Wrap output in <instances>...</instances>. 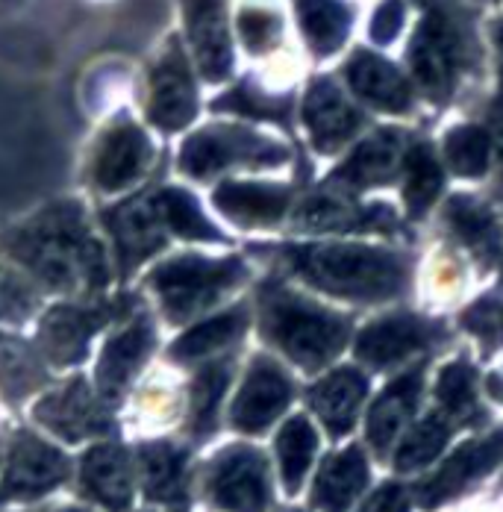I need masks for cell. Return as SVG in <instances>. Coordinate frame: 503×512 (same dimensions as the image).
<instances>
[{
    "instance_id": "1",
    "label": "cell",
    "mask_w": 503,
    "mask_h": 512,
    "mask_svg": "<svg viewBox=\"0 0 503 512\" xmlns=\"http://www.w3.org/2000/svg\"><path fill=\"white\" fill-rule=\"evenodd\" d=\"M0 248L33 283L62 295H98L109 283L106 251L89 227L86 206L74 198L39 209L0 233Z\"/></svg>"
},
{
    "instance_id": "2",
    "label": "cell",
    "mask_w": 503,
    "mask_h": 512,
    "mask_svg": "<svg viewBox=\"0 0 503 512\" xmlns=\"http://www.w3.org/2000/svg\"><path fill=\"white\" fill-rule=\"evenodd\" d=\"M292 256L301 274L339 295L386 298L401 289V262L374 248H356V245L306 248Z\"/></svg>"
},
{
    "instance_id": "3",
    "label": "cell",
    "mask_w": 503,
    "mask_h": 512,
    "mask_svg": "<svg viewBox=\"0 0 503 512\" xmlns=\"http://www.w3.org/2000/svg\"><path fill=\"white\" fill-rule=\"evenodd\" d=\"M245 268L239 259H206V256H174L153 268L148 277L159 304L171 321H186L195 312L215 304L227 289L242 280Z\"/></svg>"
},
{
    "instance_id": "4",
    "label": "cell",
    "mask_w": 503,
    "mask_h": 512,
    "mask_svg": "<svg viewBox=\"0 0 503 512\" xmlns=\"http://www.w3.org/2000/svg\"><path fill=\"white\" fill-rule=\"evenodd\" d=\"M265 333L306 368H315L333 357L345 342V324L309 307L295 295H271L265 301Z\"/></svg>"
},
{
    "instance_id": "5",
    "label": "cell",
    "mask_w": 503,
    "mask_h": 512,
    "mask_svg": "<svg viewBox=\"0 0 503 512\" xmlns=\"http://www.w3.org/2000/svg\"><path fill=\"white\" fill-rule=\"evenodd\" d=\"M139 301L130 295H118L109 304L80 307V304H56L45 312L39 324V354L56 368H68L83 362L89 354V342L98 336L103 324L118 321L124 315H136Z\"/></svg>"
},
{
    "instance_id": "6",
    "label": "cell",
    "mask_w": 503,
    "mask_h": 512,
    "mask_svg": "<svg viewBox=\"0 0 503 512\" xmlns=\"http://www.w3.org/2000/svg\"><path fill=\"white\" fill-rule=\"evenodd\" d=\"M286 159V148L248 133L242 127H206L201 133H195L183 151H180V171L189 177L206 180L221 168L230 165H268V162H283Z\"/></svg>"
},
{
    "instance_id": "7",
    "label": "cell",
    "mask_w": 503,
    "mask_h": 512,
    "mask_svg": "<svg viewBox=\"0 0 503 512\" xmlns=\"http://www.w3.org/2000/svg\"><path fill=\"white\" fill-rule=\"evenodd\" d=\"M153 162V145L145 130L130 118L118 115L101 136L92 156V183L98 192H124L136 186Z\"/></svg>"
},
{
    "instance_id": "8",
    "label": "cell",
    "mask_w": 503,
    "mask_h": 512,
    "mask_svg": "<svg viewBox=\"0 0 503 512\" xmlns=\"http://www.w3.org/2000/svg\"><path fill=\"white\" fill-rule=\"evenodd\" d=\"M103 227L115 242V262L121 277L139 268L165 245V221L156 204V195H139L124 204L103 209Z\"/></svg>"
},
{
    "instance_id": "9",
    "label": "cell",
    "mask_w": 503,
    "mask_h": 512,
    "mask_svg": "<svg viewBox=\"0 0 503 512\" xmlns=\"http://www.w3.org/2000/svg\"><path fill=\"white\" fill-rule=\"evenodd\" d=\"M148 92V118L165 133L183 130L198 112V92L186 62V53L177 39H168L165 51L151 68Z\"/></svg>"
},
{
    "instance_id": "10",
    "label": "cell",
    "mask_w": 503,
    "mask_h": 512,
    "mask_svg": "<svg viewBox=\"0 0 503 512\" xmlns=\"http://www.w3.org/2000/svg\"><path fill=\"white\" fill-rule=\"evenodd\" d=\"M33 415L39 424H45L59 439H68V442L103 436L112 430L106 401L98 392H92V386L83 377H74L71 383H65L56 392L45 395L36 404Z\"/></svg>"
},
{
    "instance_id": "11",
    "label": "cell",
    "mask_w": 503,
    "mask_h": 512,
    "mask_svg": "<svg viewBox=\"0 0 503 512\" xmlns=\"http://www.w3.org/2000/svg\"><path fill=\"white\" fill-rule=\"evenodd\" d=\"M68 477V460L62 451L33 433H18L9 451V465L0 483L3 501H30L56 489Z\"/></svg>"
},
{
    "instance_id": "12",
    "label": "cell",
    "mask_w": 503,
    "mask_h": 512,
    "mask_svg": "<svg viewBox=\"0 0 503 512\" xmlns=\"http://www.w3.org/2000/svg\"><path fill=\"white\" fill-rule=\"evenodd\" d=\"M209 498L227 512H265L268 507V468L251 448H230L212 462Z\"/></svg>"
},
{
    "instance_id": "13",
    "label": "cell",
    "mask_w": 503,
    "mask_h": 512,
    "mask_svg": "<svg viewBox=\"0 0 503 512\" xmlns=\"http://www.w3.org/2000/svg\"><path fill=\"white\" fill-rule=\"evenodd\" d=\"M409 65L430 98H448L459 68V39L442 15H427L409 45Z\"/></svg>"
},
{
    "instance_id": "14",
    "label": "cell",
    "mask_w": 503,
    "mask_h": 512,
    "mask_svg": "<svg viewBox=\"0 0 503 512\" xmlns=\"http://www.w3.org/2000/svg\"><path fill=\"white\" fill-rule=\"evenodd\" d=\"M153 342H156L153 321L145 312H136L133 321L106 342L98 371H95L98 395L106 404H115L127 392V386L133 383L139 368L151 357Z\"/></svg>"
},
{
    "instance_id": "15",
    "label": "cell",
    "mask_w": 503,
    "mask_h": 512,
    "mask_svg": "<svg viewBox=\"0 0 503 512\" xmlns=\"http://www.w3.org/2000/svg\"><path fill=\"white\" fill-rule=\"evenodd\" d=\"M183 15L201 74L212 83L224 80L233 68L224 0H183Z\"/></svg>"
},
{
    "instance_id": "16",
    "label": "cell",
    "mask_w": 503,
    "mask_h": 512,
    "mask_svg": "<svg viewBox=\"0 0 503 512\" xmlns=\"http://www.w3.org/2000/svg\"><path fill=\"white\" fill-rule=\"evenodd\" d=\"M289 395H292V386L283 377V371L271 365L268 359H256L233 404V424L239 430L259 433L283 412V407L289 404Z\"/></svg>"
},
{
    "instance_id": "17",
    "label": "cell",
    "mask_w": 503,
    "mask_h": 512,
    "mask_svg": "<svg viewBox=\"0 0 503 512\" xmlns=\"http://www.w3.org/2000/svg\"><path fill=\"white\" fill-rule=\"evenodd\" d=\"M83 492L95 498L106 510L121 512L127 510L133 498V471H130V457L118 445H98L83 457Z\"/></svg>"
},
{
    "instance_id": "18",
    "label": "cell",
    "mask_w": 503,
    "mask_h": 512,
    "mask_svg": "<svg viewBox=\"0 0 503 512\" xmlns=\"http://www.w3.org/2000/svg\"><path fill=\"white\" fill-rule=\"evenodd\" d=\"M503 457V430L486 436V439H477V442H468L462 445L451 460L442 465V471L424 486V504L427 507H436L439 501L456 495L459 489H465L471 480H477L480 474L492 471Z\"/></svg>"
},
{
    "instance_id": "19",
    "label": "cell",
    "mask_w": 503,
    "mask_h": 512,
    "mask_svg": "<svg viewBox=\"0 0 503 512\" xmlns=\"http://www.w3.org/2000/svg\"><path fill=\"white\" fill-rule=\"evenodd\" d=\"M303 118H306V127L312 133V142L321 151L339 148L359 127V115L353 112L351 103L342 98V92L330 80H318L309 86Z\"/></svg>"
},
{
    "instance_id": "20",
    "label": "cell",
    "mask_w": 503,
    "mask_h": 512,
    "mask_svg": "<svg viewBox=\"0 0 503 512\" xmlns=\"http://www.w3.org/2000/svg\"><path fill=\"white\" fill-rule=\"evenodd\" d=\"M348 80H351L353 92L362 95L365 101L377 103L389 112H403L409 109V86L401 74L380 59L377 53L359 51L348 62Z\"/></svg>"
},
{
    "instance_id": "21",
    "label": "cell",
    "mask_w": 503,
    "mask_h": 512,
    "mask_svg": "<svg viewBox=\"0 0 503 512\" xmlns=\"http://www.w3.org/2000/svg\"><path fill=\"white\" fill-rule=\"evenodd\" d=\"M365 480H368V468H365L362 451L348 448L324 462V468L315 480L312 501L324 512H345L353 504V498L362 492Z\"/></svg>"
},
{
    "instance_id": "22",
    "label": "cell",
    "mask_w": 503,
    "mask_h": 512,
    "mask_svg": "<svg viewBox=\"0 0 503 512\" xmlns=\"http://www.w3.org/2000/svg\"><path fill=\"white\" fill-rule=\"evenodd\" d=\"M289 204L283 186L259 183H224L215 192V206L239 224H274Z\"/></svg>"
},
{
    "instance_id": "23",
    "label": "cell",
    "mask_w": 503,
    "mask_h": 512,
    "mask_svg": "<svg viewBox=\"0 0 503 512\" xmlns=\"http://www.w3.org/2000/svg\"><path fill=\"white\" fill-rule=\"evenodd\" d=\"M139 462H142L145 492L151 501L171 504V507L186 501V454L183 451H177L168 442H153L142 448Z\"/></svg>"
},
{
    "instance_id": "24",
    "label": "cell",
    "mask_w": 503,
    "mask_h": 512,
    "mask_svg": "<svg viewBox=\"0 0 503 512\" xmlns=\"http://www.w3.org/2000/svg\"><path fill=\"white\" fill-rule=\"evenodd\" d=\"M362 395H365V380L351 368H342L327 380H321L309 392V401L333 433H345L356 418Z\"/></svg>"
},
{
    "instance_id": "25",
    "label": "cell",
    "mask_w": 503,
    "mask_h": 512,
    "mask_svg": "<svg viewBox=\"0 0 503 512\" xmlns=\"http://www.w3.org/2000/svg\"><path fill=\"white\" fill-rule=\"evenodd\" d=\"M418 389H421V371H412V374L401 377L398 383H392L383 392V398L374 404V410L368 415V439L380 454L395 442V436L403 430L406 418L412 415Z\"/></svg>"
},
{
    "instance_id": "26",
    "label": "cell",
    "mask_w": 503,
    "mask_h": 512,
    "mask_svg": "<svg viewBox=\"0 0 503 512\" xmlns=\"http://www.w3.org/2000/svg\"><path fill=\"white\" fill-rule=\"evenodd\" d=\"M48 380L45 359L18 336L0 333V395L21 401Z\"/></svg>"
},
{
    "instance_id": "27",
    "label": "cell",
    "mask_w": 503,
    "mask_h": 512,
    "mask_svg": "<svg viewBox=\"0 0 503 512\" xmlns=\"http://www.w3.org/2000/svg\"><path fill=\"white\" fill-rule=\"evenodd\" d=\"M424 339H427V333L415 318L395 315L380 324H371L359 336L356 348H359L362 359H368L374 365H386V362H395V359H403L406 354L418 351L424 345Z\"/></svg>"
},
{
    "instance_id": "28",
    "label": "cell",
    "mask_w": 503,
    "mask_h": 512,
    "mask_svg": "<svg viewBox=\"0 0 503 512\" xmlns=\"http://www.w3.org/2000/svg\"><path fill=\"white\" fill-rule=\"evenodd\" d=\"M298 15L312 51L318 53L336 51L351 27V9L339 0H298Z\"/></svg>"
},
{
    "instance_id": "29",
    "label": "cell",
    "mask_w": 503,
    "mask_h": 512,
    "mask_svg": "<svg viewBox=\"0 0 503 512\" xmlns=\"http://www.w3.org/2000/svg\"><path fill=\"white\" fill-rule=\"evenodd\" d=\"M245 321H248V315L242 309H230V312H224L218 318H209V321L198 324L195 330H189L186 336H180L171 345V357L186 362V359L215 354V351L227 348L245 330Z\"/></svg>"
},
{
    "instance_id": "30",
    "label": "cell",
    "mask_w": 503,
    "mask_h": 512,
    "mask_svg": "<svg viewBox=\"0 0 503 512\" xmlns=\"http://www.w3.org/2000/svg\"><path fill=\"white\" fill-rule=\"evenodd\" d=\"M153 195H156V204H159L168 233H174L180 239H203V242H218L221 239V233L206 221L201 206L189 192L165 186V189H159Z\"/></svg>"
},
{
    "instance_id": "31",
    "label": "cell",
    "mask_w": 503,
    "mask_h": 512,
    "mask_svg": "<svg viewBox=\"0 0 503 512\" xmlns=\"http://www.w3.org/2000/svg\"><path fill=\"white\" fill-rule=\"evenodd\" d=\"M398 156H401V136L398 133H377L374 139H368L356 148V154L348 159V165L342 168L339 177L351 180L356 186L377 183L395 171Z\"/></svg>"
},
{
    "instance_id": "32",
    "label": "cell",
    "mask_w": 503,
    "mask_h": 512,
    "mask_svg": "<svg viewBox=\"0 0 503 512\" xmlns=\"http://www.w3.org/2000/svg\"><path fill=\"white\" fill-rule=\"evenodd\" d=\"M315 448H318V436L306 418H292L283 427V433L277 439V454H280L283 480H286L289 492H295L301 486L303 474L309 471V462L315 457Z\"/></svg>"
},
{
    "instance_id": "33",
    "label": "cell",
    "mask_w": 503,
    "mask_h": 512,
    "mask_svg": "<svg viewBox=\"0 0 503 512\" xmlns=\"http://www.w3.org/2000/svg\"><path fill=\"white\" fill-rule=\"evenodd\" d=\"M39 304H42L39 286L27 274H21L18 268L0 259V321L24 324L39 309Z\"/></svg>"
},
{
    "instance_id": "34",
    "label": "cell",
    "mask_w": 503,
    "mask_h": 512,
    "mask_svg": "<svg viewBox=\"0 0 503 512\" xmlns=\"http://www.w3.org/2000/svg\"><path fill=\"white\" fill-rule=\"evenodd\" d=\"M230 380V365L227 362H215L209 368H203L192 386V430L198 436H206L215 424V412L221 404V395L227 389Z\"/></svg>"
},
{
    "instance_id": "35",
    "label": "cell",
    "mask_w": 503,
    "mask_h": 512,
    "mask_svg": "<svg viewBox=\"0 0 503 512\" xmlns=\"http://www.w3.org/2000/svg\"><path fill=\"white\" fill-rule=\"evenodd\" d=\"M442 189V168L430 148L415 145L406 156V204L412 212H421Z\"/></svg>"
},
{
    "instance_id": "36",
    "label": "cell",
    "mask_w": 503,
    "mask_h": 512,
    "mask_svg": "<svg viewBox=\"0 0 503 512\" xmlns=\"http://www.w3.org/2000/svg\"><path fill=\"white\" fill-rule=\"evenodd\" d=\"M448 442V424L439 418V415H430L427 421H421L409 439L403 442L401 454H398V468L409 471V468H418V465H427L433 460Z\"/></svg>"
},
{
    "instance_id": "37",
    "label": "cell",
    "mask_w": 503,
    "mask_h": 512,
    "mask_svg": "<svg viewBox=\"0 0 503 512\" xmlns=\"http://www.w3.org/2000/svg\"><path fill=\"white\" fill-rule=\"evenodd\" d=\"M448 159L462 177H474L489 162V136L480 127H456L448 136Z\"/></svg>"
},
{
    "instance_id": "38",
    "label": "cell",
    "mask_w": 503,
    "mask_h": 512,
    "mask_svg": "<svg viewBox=\"0 0 503 512\" xmlns=\"http://www.w3.org/2000/svg\"><path fill=\"white\" fill-rule=\"evenodd\" d=\"M439 401L456 415L465 418L474 410V374L465 362H453L442 371L439 380Z\"/></svg>"
},
{
    "instance_id": "39",
    "label": "cell",
    "mask_w": 503,
    "mask_h": 512,
    "mask_svg": "<svg viewBox=\"0 0 503 512\" xmlns=\"http://www.w3.org/2000/svg\"><path fill=\"white\" fill-rule=\"evenodd\" d=\"M451 212L453 224L462 233V239H468L480 251H492L498 245V227H495V221H492V215L486 209L459 201V204L451 206Z\"/></svg>"
},
{
    "instance_id": "40",
    "label": "cell",
    "mask_w": 503,
    "mask_h": 512,
    "mask_svg": "<svg viewBox=\"0 0 503 512\" xmlns=\"http://www.w3.org/2000/svg\"><path fill=\"white\" fill-rule=\"evenodd\" d=\"M239 33L245 39V45L251 48L253 53L268 51L277 36H280V21L274 12L268 9H256V6H248L239 12Z\"/></svg>"
},
{
    "instance_id": "41",
    "label": "cell",
    "mask_w": 503,
    "mask_h": 512,
    "mask_svg": "<svg viewBox=\"0 0 503 512\" xmlns=\"http://www.w3.org/2000/svg\"><path fill=\"white\" fill-rule=\"evenodd\" d=\"M215 109H230L242 115H259V118H280L286 112V101H271V98L256 95L251 86H239L230 95L218 98Z\"/></svg>"
},
{
    "instance_id": "42",
    "label": "cell",
    "mask_w": 503,
    "mask_h": 512,
    "mask_svg": "<svg viewBox=\"0 0 503 512\" xmlns=\"http://www.w3.org/2000/svg\"><path fill=\"white\" fill-rule=\"evenodd\" d=\"M403 24V6L401 0H386L377 15H374V24H371V36L377 42H392L398 33H401Z\"/></svg>"
},
{
    "instance_id": "43",
    "label": "cell",
    "mask_w": 503,
    "mask_h": 512,
    "mask_svg": "<svg viewBox=\"0 0 503 512\" xmlns=\"http://www.w3.org/2000/svg\"><path fill=\"white\" fill-rule=\"evenodd\" d=\"M362 512H409V498L401 486H383L365 507Z\"/></svg>"
},
{
    "instance_id": "44",
    "label": "cell",
    "mask_w": 503,
    "mask_h": 512,
    "mask_svg": "<svg viewBox=\"0 0 503 512\" xmlns=\"http://www.w3.org/2000/svg\"><path fill=\"white\" fill-rule=\"evenodd\" d=\"M498 42H501V53H503V27H501V33H498Z\"/></svg>"
},
{
    "instance_id": "45",
    "label": "cell",
    "mask_w": 503,
    "mask_h": 512,
    "mask_svg": "<svg viewBox=\"0 0 503 512\" xmlns=\"http://www.w3.org/2000/svg\"><path fill=\"white\" fill-rule=\"evenodd\" d=\"M62 512H89V510H62Z\"/></svg>"
}]
</instances>
